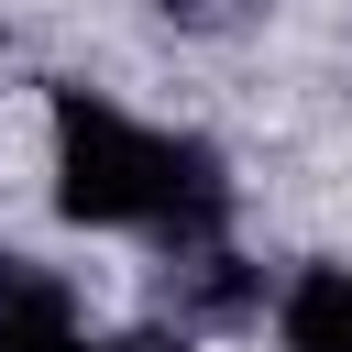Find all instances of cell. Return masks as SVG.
<instances>
[{
  "label": "cell",
  "mask_w": 352,
  "mask_h": 352,
  "mask_svg": "<svg viewBox=\"0 0 352 352\" xmlns=\"http://www.w3.org/2000/svg\"><path fill=\"white\" fill-rule=\"evenodd\" d=\"M55 209L88 231H154L165 253H209L231 220V176L209 143L154 132L88 88H55Z\"/></svg>",
  "instance_id": "cell-1"
},
{
  "label": "cell",
  "mask_w": 352,
  "mask_h": 352,
  "mask_svg": "<svg viewBox=\"0 0 352 352\" xmlns=\"http://www.w3.org/2000/svg\"><path fill=\"white\" fill-rule=\"evenodd\" d=\"M0 352H99V341L77 330L66 275L33 264V253H0Z\"/></svg>",
  "instance_id": "cell-2"
},
{
  "label": "cell",
  "mask_w": 352,
  "mask_h": 352,
  "mask_svg": "<svg viewBox=\"0 0 352 352\" xmlns=\"http://www.w3.org/2000/svg\"><path fill=\"white\" fill-rule=\"evenodd\" d=\"M275 352H352V264H308L275 308Z\"/></svg>",
  "instance_id": "cell-3"
},
{
  "label": "cell",
  "mask_w": 352,
  "mask_h": 352,
  "mask_svg": "<svg viewBox=\"0 0 352 352\" xmlns=\"http://www.w3.org/2000/svg\"><path fill=\"white\" fill-rule=\"evenodd\" d=\"M99 352H187V341H165V330H132V341H99Z\"/></svg>",
  "instance_id": "cell-4"
},
{
  "label": "cell",
  "mask_w": 352,
  "mask_h": 352,
  "mask_svg": "<svg viewBox=\"0 0 352 352\" xmlns=\"http://www.w3.org/2000/svg\"><path fill=\"white\" fill-rule=\"evenodd\" d=\"M165 11H187V22H209V11H231V0H165Z\"/></svg>",
  "instance_id": "cell-5"
}]
</instances>
